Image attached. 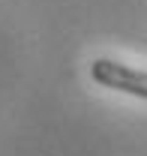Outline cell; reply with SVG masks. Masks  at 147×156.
I'll list each match as a JSON object with an SVG mask.
<instances>
[{"instance_id": "6da1fadb", "label": "cell", "mask_w": 147, "mask_h": 156, "mask_svg": "<svg viewBox=\"0 0 147 156\" xmlns=\"http://www.w3.org/2000/svg\"><path fill=\"white\" fill-rule=\"evenodd\" d=\"M90 78L99 87H108L117 93H129V96L147 99V72L141 69H132L120 60L111 57H96L90 60Z\"/></svg>"}]
</instances>
